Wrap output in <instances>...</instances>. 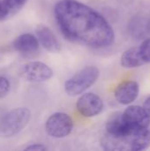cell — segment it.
Segmentation results:
<instances>
[{"instance_id":"1","label":"cell","mask_w":150,"mask_h":151,"mask_svg":"<svg viewBox=\"0 0 150 151\" xmlns=\"http://www.w3.org/2000/svg\"><path fill=\"white\" fill-rule=\"evenodd\" d=\"M55 19L65 37L94 49L112 45L115 34L111 24L93 8L77 0H60Z\"/></svg>"},{"instance_id":"2","label":"cell","mask_w":150,"mask_h":151,"mask_svg":"<svg viewBox=\"0 0 150 151\" xmlns=\"http://www.w3.org/2000/svg\"><path fill=\"white\" fill-rule=\"evenodd\" d=\"M100 72L95 66H87L68 79L65 83V91L70 96H77L84 93L98 80Z\"/></svg>"},{"instance_id":"3","label":"cell","mask_w":150,"mask_h":151,"mask_svg":"<svg viewBox=\"0 0 150 151\" xmlns=\"http://www.w3.org/2000/svg\"><path fill=\"white\" fill-rule=\"evenodd\" d=\"M30 116L27 108H16L10 111L0 121V136L11 138L18 134L28 124Z\"/></svg>"},{"instance_id":"4","label":"cell","mask_w":150,"mask_h":151,"mask_svg":"<svg viewBox=\"0 0 150 151\" xmlns=\"http://www.w3.org/2000/svg\"><path fill=\"white\" fill-rule=\"evenodd\" d=\"M73 128L72 118L65 112H56L50 115L46 123L45 130L47 134L54 138H64L68 136Z\"/></svg>"},{"instance_id":"5","label":"cell","mask_w":150,"mask_h":151,"mask_svg":"<svg viewBox=\"0 0 150 151\" xmlns=\"http://www.w3.org/2000/svg\"><path fill=\"white\" fill-rule=\"evenodd\" d=\"M123 118L132 132L133 136L143 130L149 128L150 125V117L142 106L130 105L124 112Z\"/></svg>"},{"instance_id":"6","label":"cell","mask_w":150,"mask_h":151,"mask_svg":"<svg viewBox=\"0 0 150 151\" xmlns=\"http://www.w3.org/2000/svg\"><path fill=\"white\" fill-rule=\"evenodd\" d=\"M19 75L29 82H43L52 77L53 71L45 63L32 61L21 66Z\"/></svg>"},{"instance_id":"7","label":"cell","mask_w":150,"mask_h":151,"mask_svg":"<svg viewBox=\"0 0 150 151\" xmlns=\"http://www.w3.org/2000/svg\"><path fill=\"white\" fill-rule=\"evenodd\" d=\"M76 109L81 116L92 118L102 112L103 110V102L96 94L86 93L78 99Z\"/></svg>"},{"instance_id":"8","label":"cell","mask_w":150,"mask_h":151,"mask_svg":"<svg viewBox=\"0 0 150 151\" xmlns=\"http://www.w3.org/2000/svg\"><path fill=\"white\" fill-rule=\"evenodd\" d=\"M140 93V86L134 81H127L120 83L115 89L116 100L124 105L134 102Z\"/></svg>"},{"instance_id":"9","label":"cell","mask_w":150,"mask_h":151,"mask_svg":"<svg viewBox=\"0 0 150 151\" xmlns=\"http://www.w3.org/2000/svg\"><path fill=\"white\" fill-rule=\"evenodd\" d=\"M106 130L109 135L119 138H128L133 136L131 130L126 125L122 112H114L106 122Z\"/></svg>"},{"instance_id":"10","label":"cell","mask_w":150,"mask_h":151,"mask_svg":"<svg viewBox=\"0 0 150 151\" xmlns=\"http://www.w3.org/2000/svg\"><path fill=\"white\" fill-rule=\"evenodd\" d=\"M35 33L39 43L46 50L51 53H57L61 50V44L50 27L41 24L37 26Z\"/></svg>"},{"instance_id":"11","label":"cell","mask_w":150,"mask_h":151,"mask_svg":"<svg viewBox=\"0 0 150 151\" xmlns=\"http://www.w3.org/2000/svg\"><path fill=\"white\" fill-rule=\"evenodd\" d=\"M39 45L40 43L36 36L29 33L20 35L13 42V48L17 51L25 54H30L37 51Z\"/></svg>"},{"instance_id":"12","label":"cell","mask_w":150,"mask_h":151,"mask_svg":"<svg viewBox=\"0 0 150 151\" xmlns=\"http://www.w3.org/2000/svg\"><path fill=\"white\" fill-rule=\"evenodd\" d=\"M120 63L125 68H136L146 64L139 47H132L126 50L121 56Z\"/></svg>"},{"instance_id":"13","label":"cell","mask_w":150,"mask_h":151,"mask_svg":"<svg viewBox=\"0 0 150 151\" xmlns=\"http://www.w3.org/2000/svg\"><path fill=\"white\" fill-rule=\"evenodd\" d=\"M27 2V0H3L0 2V19H7L18 13Z\"/></svg>"},{"instance_id":"14","label":"cell","mask_w":150,"mask_h":151,"mask_svg":"<svg viewBox=\"0 0 150 151\" xmlns=\"http://www.w3.org/2000/svg\"><path fill=\"white\" fill-rule=\"evenodd\" d=\"M150 146V130L148 128L133 135L130 142V150L141 151L147 150Z\"/></svg>"},{"instance_id":"15","label":"cell","mask_w":150,"mask_h":151,"mask_svg":"<svg viewBox=\"0 0 150 151\" xmlns=\"http://www.w3.org/2000/svg\"><path fill=\"white\" fill-rule=\"evenodd\" d=\"M139 49L145 63H150V37L142 42Z\"/></svg>"},{"instance_id":"16","label":"cell","mask_w":150,"mask_h":151,"mask_svg":"<svg viewBox=\"0 0 150 151\" xmlns=\"http://www.w3.org/2000/svg\"><path fill=\"white\" fill-rule=\"evenodd\" d=\"M11 88V84L8 79L4 76H0V98L8 95Z\"/></svg>"},{"instance_id":"17","label":"cell","mask_w":150,"mask_h":151,"mask_svg":"<svg viewBox=\"0 0 150 151\" xmlns=\"http://www.w3.org/2000/svg\"><path fill=\"white\" fill-rule=\"evenodd\" d=\"M25 150H33V151H45L47 150V148L41 143H34L29 146H27Z\"/></svg>"},{"instance_id":"18","label":"cell","mask_w":150,"mask_h":151,"mask_svg":"<svg viewBox=\"0 0 150 151\" xmlns=\"http://www.w3.org/2000/svg\"><path fill=\"white\" fill-rule=\"evenodd\" d=\"M142 107L145 109V111L148 112V114L149 115L150 117V96H149V97L145 100V102H144Z\"/></svg>"}]
</instances>
